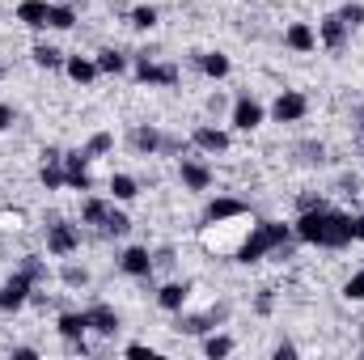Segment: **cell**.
<instances>
[{"instance_id":"obj_1","label":"cell","mask_w":364,"mask_h":360,"mask_svg":"<svg viewBox=\"0 0 364 360\" xmlns=\"http://www.w3.org/2000/svg\"><path fill=\"white\" fill-rule=\"evenodd\" d=\"M292 238L305 242V246H318V250H343L352 242V216L331 208V203H318L309 212H296Z\"/></svg>"},{"instance_id":"obj_2","label":"cell","mask_w":364,"mask_h":360,"mask_svg":"<svg viewBox=\"0 0 364 360\" xmlns=\"http://www.w3.org/2000/svg\"><path fill=\"white\" fill-rule=\"evenodd\" d=\"M284 246H292V225L259 221V225L250 229V238L237 246V263H259L263 255H279Z\"/></svg>"},{"instance_id":"obj_3","label":"cell","mask_w":364,"mask_h":360,"mask_svg":"<svg viewBox=\"0 0 364 360\" xmlns=\"http://www.w3.org/2000/svg\"><path fill=\"white\" fill-rule=\"evenodd\" d=\"M132 73H136L140 85H161V90H174L182 81L178 64H157V60H149V55H136V60H132Z\"/></svg>"},{"instance_id":"obj_4","label":"cell","mask_w":364,"mask_h":360,"mask_svg":"<svg viewBox=\"0 0 364 360\" xmlns=\"http://www.w3.org/2000/svg\"><path fill=\"white\" fill-rule=\"evenodd\" d=\"M77 250H81V225H73V221H51V225H47V255L68 259V255H77Z\"/></svg>"},{"instance_id":"obj_5","label":"cell","mask_w":364,"mask_h":360,"mask_svg":"<svg viewBox=\"0 0 364 360\" xmlns=\"http://www.w3.org/2000/svg\"><path fill=\"white\" fill-rule=\"evenodd\" d=\"M309 115V97L301 90H279V97L272 102V119L275 123H301Z\"/></svg>"},{"instance_id":"obj_6","label":"cell","mask_w":364,"mask_h":360,"mask_svg":"<svg viewBox=\"0 0 364 360\" xmlns=\"http://www.w3.org/2000/svg\"><path fill=\"white\" fill-rule=\"evenodd\" d=\"M30 288H34V280H30L26 271H13V275L0 284V309H4V314H17V309L30 301Z\"/></svg>"},{"instance_id":"obj_7","label":"cell","mask_w":364,"mask_h":360,"mask_svg":"<svg viewBox=\"0 0 364 360\" xmlns=\"http://www.w3.org/2000/svg\"><path fill=\"white\" fill-rule=\"evenodd\" d=\"M263 119H267V110H263L250 93H242V97L233 102V110H229V123H233L237 132H255V127H263Z\"/></svg>"},{"instance_id":"obj_8","label":"cell","mask_w":364,"mask_h":360,"mask_svg":"<svg viewBox=\"0 0 364 360\" xmlns=\"http://www.w3.org/2000/svg\"><path fill=\"white\" fill-rule=\"evenodd\" d=\"M90 153L85 149H73V153H64V179L73 191H93V179H90Z\"/></svg>"},{"instance_id":"obj_9","label":"cell","mask_w":364,"mask_h":360,"mask_svg":"<svg viewBox=\"0 0 364 360\" xmlns=\"http://www.w3.org/2000/svg\"><path fill=\"white\" fill-rule=\"evenodd\" d=\"M348 34H352V26H348L339 13L318 17V43H322L326 51H343V47H348Z\"/></svg>"},{"instance_id":"obj_10","label":"cell","mask_w":364,"mask_h":360,"mask_svg":"<svg viewBox=\"0 0 364 360\" xmlns=\"http://www.w3.org/2000/svg\"><path fill=\"white\" fill-rule=\"evenodd\" d=\"M250 212V203H242V199H233V195H216L208 208H203V221L208 225H225V221H237V216H246Z\"/></svg>"},{"instance_id":"obj_11","label":"cell","mask_w":364,"mask_h":360,"mask_svg":"<svg viewBox=\"0 0 364 360\" xmlns=\"http://www.w3.org/2000/svg\"><path fill=\"white\" fill-rule=\"evenodd\" d=\"M225 318H229V305H212L208 314H186V318H178V331H186V335H208Z\"/></svg>"},{"instance_id":"obj_12","label":"cell","mask_w":364,"mask_h":360,"mask_svg":"<svg viewBox=\"0 0 364 360\" xmlns=\"http://www.w3.org/2000/svg\"><path fill=\"white\" fill-rule=\"evenodd\" d=\"M119 271L123 275H132V280H149L153 275V255H149V246H127L123 255H119Z\"/></svg>"},{"instance_id":"obj_13","label":"cell","mask_w":364,"mask_h":360,"mask_svg":"<svg viewBox=\"0 0 364 360\" xmlns=\"http://www.w3.org/2000/svg\"><path fill=\"white\" fill-rule=\"evenodd\" d=\"M191 144L199 149V153H229V132L225 127H212V123H199L195 132H191Z\"/></svg>"},{"instance_id":"obj_14","label":"cell","mask_w":364,"mask_h":360,"mask_svg":"<svg viewBox=\"0 0 364 360\" xmlns=\"http://www.w3.org/2000/svg\"><path fill=\"white\" fill-rule=\"evenodd\" d=\"M178 179L186 191H208L212 186V166L199 162V157H182L178 162Z\"/></svg>"},{"instance_id":"obj_15","label":"cell","mask_w":364,"mask_h":360,"mask_svg":"<svg viewBox=\"0 0 364 360\" xmlns=\"http://www.w3.org/2000/svg\"><path fill=\"white\" fill-rule=\"evenodd\" d=\"M284 47L296 51V55H309V51H318V30H314L309 21H292V26L284 30Z\"/></svg>"},{"instance_id":"obj_16","label":"cell","mask_w":364,"mask_h":360,"mask_svg":"<svg viewBox=\"0 0 364 360\" xmlns=\"http://www.w3.org/2000/svg\"><path fill=\"white\" fill-rule=\"evenodd\" d=\"M55 331H60L68 344H81L85 331H90V314H85V309H64V314L55 318Z\"/></svg>"},{"instance_id":"obj_17","label":"cell","mask_w":364,"mask_h":360,"mask_svg":"<svg viewBox=\"0 0 364 360\" xmlns=\"http://www.w3.org/2000/svg\"><path fill=\"white\" fill-rule=\"evenodd\" d=\"M90 314V331H97V335H106V339H114L119 335V314L106 305V301H97V305H90L85 309Z\"/></svg>"},{"instance_id":"obj_18","label":"cell","mask_w":364,"mask_h":360,"mask_svg":"<svg viewBox=\"0 0 364 360\" xmlns=\"http://www.w3.org/2000/svg\"><path fill=\"white\" fill-rule=\"evenodd\" d=\"M186 297H191V284H186V280H170V284H161V288H157V305H161V309H170V314H182Z\"/></svg>"},{"instance_id":"obj_19","label":"cell","mask_w":364,"mask_h":360,"mask_svg":"<svg viewBox=\"0 0 364 360\" xmlns=\"http://www.w3.org/2000/svg\"><path fill=\"white\" fill-rule=\"evenodd\" d=\"M161 140H166V136H161L153 123H140V127L132 132V149H136L140 157H157V153H161Z\"/></svg>"},{"instance_id":"obj_20","label":"cell","mask_w":364,"mask_h":360,"mask_svg":"<svg viewBox=\"0 0 364 360\" xmlns=\"http://www.w3.org/2000/svg\"><path fill=\"white\" fill-rule=\"evenodd\" d=\"M195 64H199V73H203V77H212V81H225V77H229V68H233L225 51H199V55H195Z\"/></svg>"},{"instance_id":"obj_21","label":"cell","mask_w":364,"mask_h":360,"mask_svg":"<svg viewBox=\"0 0 364 360\" xmlns=\"http://www.w3.org/2000/svg\"><path fill=\"white\" fill-rule=\"evenodd\" d=\"M47 13H51L47 0H21V4H17V21L30 26V30H43V26H47Z\"/></svg>"},{"instance_id":"obj_22","label":"cell","mask_w":364,"mask_h":360,"mask_svg":"<svg viewBox=\"0 0 364 360\" xmlns=\"http://www.w3.org/2000/svg\"><path fill=\"white\" fill-rule=\"evenodd\" d=\"M93 64H97V73H106V77H123L132 60H127L123 51H114V47H102V51L93 55Z\"/></svg>"},{"instance_id":"obj_23","label":"cell","mask_w":364,"mask_h":360,"mask_svg":"<svg viewBox=\"0 0 364 360\" xmlns=\"http://www.w3.org/2000/svg\"><path fill=\"white\" fill-rule=\"evenodd\" d=\"M64 73H68L77 85H90L93 77H102V73H97V64H93L90 55H68V60H64Z\"/></svg>"},{"instance_id":"obj_24","label":"cell","mask_w":364,"mask_h":360,"mask_svg":"<svg viewBox=\"0 0 364 360\" xmlns=\"http://www.w3.org/2000/svg\"><path fill=\"white\" fill-rule=\"evenodd\" d=\"M38 182H43L47 191H64V186H68V179H64V157H43Z\"/></svg>"},{"instance_id":"obj_25","label":"cell","mask_w":364,"mask_h":360,"mask_svg":"<svg viewBox=\"0 0 364 360\" xmlns=\"http://www.w3.org/2000/svg\"><path fill=\"white\" fill-rule=\"evenodd\" d=\"M30 60H34L38 68H47V73H55V68H64V60H68V55H64L60 47H51V43H38V47L30 51Z\"/></svg>"},{"instance_id":"obj_26","label":"cell","mask_w":364,"mask_h":360,"mask_svg":"<svg viewBox=\"0 0 364 360\" xmlns=\"http://www.w3.org/2000/svg\"><path fill=\"white\" fill-rule=\"evenodd\" d=\"M110 195H114L119 203H132V199L140 195V182L132 179V174H110Z\"/></svg>"},{"instance_id":"obj_27","label":"cell","mask_w":364,"mask_h":360,"mask_svg":"<svg viewBox=\"0 0 364 360\" xmlns=\"http://www.w3.org/2000/svg\"><path fill=\"white\" fill-rule=\"evenodd\" d=\"M47 26H51V30H73V26H77V9H73V4H51Z\"/></svg>"},{"instance_id":"obj_28","label":"cell","mask_w":364,"mask_h":360,"mask_svg":"<svg viewBox=\"0 0 364 360\" xmlns=\"http://www.w3.org/2000/svg\"><path fill=\"white\" fill-rule=\"evenodd\" d=\"M106 212H110V203L93 195V199H85V203H81V225H97V229H102V221H106Z\"/></svg>"},{"instance_id":"obj_29","label":"cell","mask_w":364,"mask_h":360,"mask_svg":"<svg viewBox=\"0 0 364 360\" xmlns=\"http://www.w3.org/2000/svg\"><path fill=\"white\" fill-rule=\"evenodd\" d=\"M132 229V221H127V212H119V208H110L106 212V221H102V233H110V238H123Z\"/></svg>"},{"instance_id":"obj_30","label":"cell","mask_w":364,"mask_h":360,"mask_svg":"<svg viewBox=\"0 0 364 360\" xmlns=\"http://www.w3.org/2000/svg\"><path fill=\"white\" fill-rule=\"evenodd\" d=\"M229 352H233V339L229 335H208L203 339V356L208 360H220V356H229Z\"/></svg>"},{"instance_id":"obj_31","label":"cell","mask_w":364,"mask_h":360,"mask_svg":"<svg viewBox=\"0 0 364 360\" xmlns=\"http://www.w3.org/2000/svg\"><path fill=\"white\" fill-rule=\"evenodd\" d=\"M110 149H114V136H110V132H93L90 144H85V153H90V157H106Z\"/></svg>"},{"instance_id":"obj_32","label":"cell","mask_w":364,"mask_h":360,"mask_svg":"<svg viewBox=\"0 0 364 360\" xmlns=\"http://www.w3.org/2000/svg\"><path fill=\"white\" fill-rule=\"evenodd\" d=\"M132 26H136V30H153V26H157V9H153V4H136V9H132Z\"/></svg>"},{"instance_id":"obj_33","label":"cell","mask_w":364,"mask_h":360,"mask_svg":"<svg viewBox=\"0 0 364 360\" xmlns=\"http://www.w3.org/2000/svg\"><path fill=\"white\" fill-rule=\"evenodd\" d=\"M60 280H64L68 288H85V284H90V271L77 268V263H64V268H60Z\"/></svg>"},{"instance_id":"obj_34","label":"cell","mask_w":364,"mask_h":360,"mask_svg":"<svg viewBox=\"0 0 364 360\" xmlns=\"http://www.w3.org/2000/svg\"><path fill=\"white\" fill-rule=\"evenodd\" d=\"M21 271H26L34 284H38V280H47V263H43L38 255H26V259H21Z\"/></svg>"},{"instance_id":"obj_35","label":"cell","mask_w":364,"mask_h":360,"mask_svg":"<svg viewBox=\"0 0 364 360\" xmlns=\"http://www.w3.org/2000/svg\"><path fill=\"white\" fill-rule=\"evenodd\" d=\"M343 297H348V301H364V268L343 284Z\"/></svg>"},{"instance_id":"obj_36","label":"cell","mask_w":364,"mask_h":360,"mask_svg":"<svg viewBox=\"0 0 364 360\" xmlns=\"http://www.w3.org/2000/svg\"><path fill=\"white\" fill-rule=\"evenodd\" d=\"M339 17H343L352 30H356V26H364V4H352V0H348V4L339 9Z\"/></svg>"},{"instance_id":"obj_37","label":"cell","mask_w":364,"mask_h":360,"mask_svg":"<svg viewBox=\"0 0 364 360\" xmlns=\"http://www.w3.org/2000/svg\"><path fill=\"white\" fill-rule=\"evenodd\" d=\"M272 309H275V292H272V288H263V292H259V301H255V314H263V318H267Z\"/></svg>"},{"instance_id":"obj_38","label":"cell","mask_w":364,"mask_h":360,"mask_svg":"<svg viewBox=\"0 0 364 360\" xmlns=\"http://www.w3.org/2000/svg\"><path fill=\"white\" fill-rule=\"evenodd\" d=\"M296 153H305L301 162H322V153H326V149H322V144H301Z\"/></svg>"},{"instance_id":"obj_39","label":"cell","mask_w":364,"mask_h":360,"mask_svg":"<svg viewBox=\"0 0 364 360\" xmlns=\"http://www.w3.org/2000/svg\"><path fill=\"white\" fill-rule=\"evenodd\" d=\"M13 119H17V110H13L9 102H0V132H9V127H13Z\"/></svg>"},{"instance_id":"obj_40","label":"cell","mask_w":364,"mask_h":360,"mask_svg":"<svg viewBox=\"0 0 364 360\" xmlns=\"http://www.w3.org/2000/svg\"><path fill=\"white\" fill-rule=\"evenodd\" d=\"M318 203H326V199H322V195H301V199H296V212H309V208H318Z\"/></svg>"},{"instance_id":"obj_41","label":"cell","mask_w":364,"mask_h":360,"mask_svg":"<svg viewBox=\"0 0 364 360\" xmlns=\"http://www.w3.org/2000/svg\"><path fill=\"white\" fill-rule=\"evenodd\" d=\"M127 356H157V352H153V348H149V344H127Z\"/></svg>"},{"instance_id":"obj_42","label":"cell","mask_w":364,"mask_h":360,"mask_svg":"<svg viewBox=\"0 0 364 360\" xmlns=\"http://www.w3.org/2000/svg\"><path fill=\"white\" fill-rule=\"evenodd\" d=\"M352 242H364V212L352 216Z\"/></svg>"},{"instance_id":"obj_43","label":"cell","mask_w":364,"mask_h":360,"mask_svg":"<svg viewBox=\"0 0 364 360\" xmlns=\"http://www.w3.org/2000/svg\"><path fill=\"white\" fill-rule=\"evenodd\" d=\"M272 356H275V360H292V356H296V348H292V344H279Z\"/></svg>"},{"instance_id":"obj_44","label":"cell","mask_w":364,"mask_h":360,"mask_svg":"<svg viewBox=\"0 0 364 360\" xmlns=\"http://www.w3.org/2000/svg\"><path fill=\"white\" fill-rule=\"evenodd\" d=\"M13 360H38L34 348H13Z\"/></svg>"},{"instance_id":"obj_45","label":"cell","mask_w":364,"mask_h":360,"mask_svg":"<svg viewBox=\"0 0 364 360\" xmlns=\"http://www.w3.org/2000/svg\"><path fill=\"white\" fill-rule=\"evenodd\" d=\"M0 81H4V64H0Z\"/></svg>"},{"instance_id":"obj_46","label":"cell","mask_w":364,"mask_h":360,"mask_svg":"<svg viewBox=\"0 0 364 360\" xmlns=\"http://www.w3.org/2000/svg\"><path fill=\"white\" fill-rule=\"evenodd\" d=\"M360 335H364V327H360Z\"/></svg>"}]
</instances>
